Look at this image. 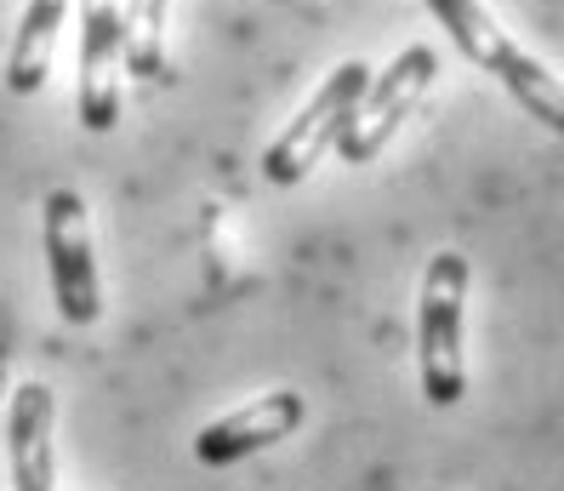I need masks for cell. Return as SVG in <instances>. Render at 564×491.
<instances>
[{
    "label": "cell",
    "mask_w": 564,
    "mask_h": 491,
    "mask_svg": "<svg viewBox=\"0 0 564 491\" xmlns=\"http://www.w3.org/2000/svg\"><path fill=\"white\" fill-rule=\"evenodd\" d=\"M427 12L445 23V35L456 41L462 57H474L479 70H490L496 81L519 97V109L530 120H542L547 132L564 138V81L547 75L530 52H519L502 29H496V18L479 7V0H427Z\"/></svg>",
    "instance_id": "1"
},
{
    "label": "cell",
    "mask_w": 564,
    "mask_h": 491,
    "mask_svg": "<svg viewBox=\"0 0 564 491\" xmlns=\"http://www.w3.org/2000/svg\"><path fill=\"white\" fill-rule=\"evenodd\" d=\"M462 303H468V257L440 252L427 257L422 298H416V366L427 406H456L468 395V366H462Z\"/></svg>",
    "instance_id": "2"
},
{
    "label": "cell",
    "mask_w": 564,
    "mask_h": 491,
    "mask_svg": "<svg viewBox=\"0 0 564 491\" xmlns=\"http://www.w3.org/2000/svg\"><path fill=\"white\" fill-rule=\"evenodd\" d=\"M120 57H126V0H80V126H120Z\"/></svg>",
    "instance_id": "6"
},
{
    "label": "cell",
    "mask_w": 564,
    "mask_h": 491,
    "mask_svg": "<svg viewBox=\"0 0 564 491\" xmlns=\"http://www.w3.org/2000/svg\"><path fill=\"white\" fill-rule=\"evenodd\" d=\"M126 70L138 81L165 75V0H126Z\"/></svg>",
    "instance_id": "10"
},
{
    "label": "cell",
    "mask_w": 564,
    "mask_h": 491,
    "mask_svg": "<svg viewBox=\"0 0 564 491\" xmlns=\"http://www.w3.org/2000/svg\"><path fill=\"white\" fill-rule=\"evenodd\" d=\"M52 388L46 383H18L12 412H7V457H12V491H52L57 485V457H52Z\"/></svg>",
    "instance_id": "8"
},
{
    "label": "cell",
    "mask_w": 564,
    "mask_h": 491,
    "mask_svg": "<svg viewBox=\"0 0 564 491\" xmlns=\"http://www.w3.org/2000/svg\"><path fill=\"white\" fill-rule=\"evenodd\" d=\"M365 86H371V70H365L359 57L337 63V70L325 75V86L303 104V115H296L285 132L269 143V154H262V178L280 183V189L303 183L319 160L343 143V132H348V120H354V109H359Z\"/></svg>",
    "instance_id": "3"
},
{
    "label": "cell",
    "mask_w": 564,
    "mask_h": 491,
    "mask_svg": "<svg viewBox=\"0 0 564 491\" xmlns=\"http://www.w3.org/2000/svg\"><path fill=\"white\" fill-rule=\"evenodd\" d=\"M303 417H308L303 395H296V388H274V395H262V401H251L240 412L206 423L200 440H194V457H200L206 469H228V463H240V457H251V451H269V446L291 440L296 429H303Z\"/></svg>",
    "instance_id": "7"
},
{
    "label": "cell",
    "mask_w": 564,
    "mask_h": 491,
    "mask_svg": "<svg viewBox=\"0 0 564 491\" xmlns=\"http://www.w3.org/2000/svg\"><path fill=\"white\" fill-rule=\"evenodd\" d=\"M46 269H52V303L69 325H91L104 314V291H97V264H91V223L75 189L46 194Z\"/></svg>",
    "instance_id": "5"
},
{
    "label": "cell",
    "mask_w": 564,
    "mask_h": 491,
    "mask_svg": "<svg viewBox=\"0 0 564 491\" xmlns=\"http://www.w3.org/2000/svg\"><path fill=\"white\" fill-rule=\"evenodd\" d=\"M434 75H440L434 46H405L382 75H371V86H365L359 109H354V120H348V132H343V143H337V154L348 160V167H365V160H377V154L388 149V138L416 115V104L427 97Z\"/></svg>",
    "instance_id": "4"
},
{
    "label": "cell",
    "mask_w": 564,
    "mask_h": 491,
    "mask_svg": "<svg viewBox=\"0 0 564 491\" xmlns=\"http://www.w3.org/2000/svg\"><path fill=\"white\" fill-rule=\"evenodd\" d=\"M69 18V0H23L12 57H7V86L18 97H35L52 75V52H57V29Z\"/></svg>",
    "instance_id": "9"
}]
</instances>
